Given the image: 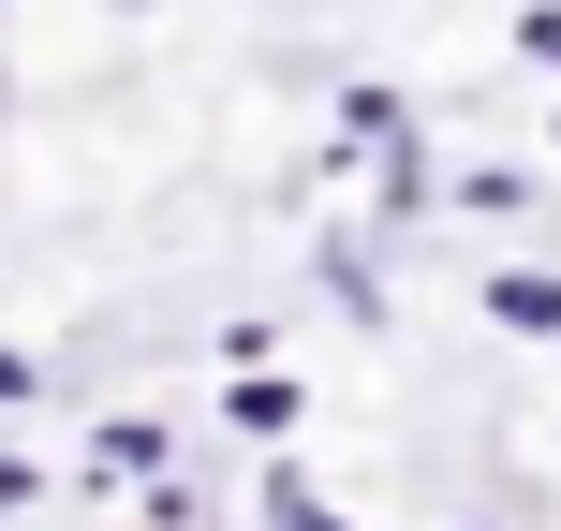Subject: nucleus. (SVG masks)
Segmentation results:
<instances>
[{"label":"nucleus","mask_w":561,"mask_h":531,"mask_svg":"<svg viewBox=\"0 0 561 531\" xmlns=\"http://www.w3.org/2000/svg\"><path fill=\"white\" fill-rule=\"evenodd\" d=\"M104 15H118V30H148V15H163V0H104Z\"/></svg>","instance_id":"f8f14e48"},{"label":"nucleus","mask_w":561,"mask_h":531,"mask_svg":"<svg viewBox=\"0 0 561 531\" xmlns=\"http://www.w3.org/2000/svg\"><path fill=\"white\" fill-rule=\"evenodd\" d=\"M414 134H428V104H414V89L355 74V89H340V104H325V177H369V163H385V148H414Z\"/></svg>","instance_id":"f257e3e1"},{"label":"nucleus","mask_w":561,"mask_h":531,"mask_svg":"<svg viewBox=\"0 0 561 531\" xmlns=\"http://www.w3.org/2000/svg\"><path fill=\"white\" fill-rule=\"evenodd\" d=\"M252 531H369V517H355V503H340V487H325V473H310V458H296V443H280V458H266V473H252Z\"/></svg>","instance_id":"39448f33"},{"label":"nucleus","mask_w":561,"mask_h":531,"mask_svg":"<svg viewBox=\"0 0 561 531\" xmlns=\"http://www.w3.org/2000/svg\"><path fill=\"white\" fill-rule=\"evenodd\" d=\"M428 207H444V163H428V134H414V148H385V163H369V236H414Z\"/></svg>","instance_id":"6e6552de"},{"label":"nucleus","mask_w":561,"mask_h":531,"mask_svg":"<svg viewBox=\"0 0 561 531\" xmlns=\"http://www.w3.org/2000/svg\"><path fill=\"white\" fill-rule=\"evenodd\" d=\"M458 531H517V517H458Z\"/></svg>","instance_id":"4468645a"},{"label":"nucleus","mask_w":561,"mask_h":531,"mask_svg":"<svg viewBox=\"0 0 561 531\" xmlns=\"http://www.w3.org/2000/svg\"><path fill=\"white\" fill-rule=\"evenodd\" d=\"M207 414H222V443H252V458H280V443H296V428H310V384H296V369H222V384H207Z\"/></svg>","instance_id":"f03ea898"},{"label":"nucleus","mask_w":561,"mask_h":531,"mask_svg":"<svg viewBox=\"0 0 561 531\" xmlns=\"http://www.w3.org/2000/svg\"><path fill=\"white\" fill-rule=\"evenodd\" d=\"M473 310H488V339H561V266H533V252L473 266Z\"/></svg>","instance_id":"20e7f679"},{"label":"nucleus","mask_w":561,"mask_h":531,"mask_svg":"<svg viewBox=\"0 0 561 531\" xmlns=\"http://www.w3.org/2000/svg\"><path fill=\"white\" fill-rule=\"evenodd\" d=\"M0 15H15V0H0Z\"/></svg>","instance_id":"2eb2a0df"},{"label":"nucleus","mask_w":561,"mask_h":531,"mask_svg":"<svg viewBox=\"0 0 561 531\" xmlns=\"http://www.w3.org/2000/svg\"><path fill=\"white\" fill-rule=\"evenodd\" d=\"M533 148H547V177H561V104H547V134H533Z\"/></svg>","instance_id":"ddd939ff"},{"label":"nucleus","mask_w":561,"mask_h":531,"mask_svg":"<svg viewBox=\"0 0 561 531\" xmlns=\"http://www.w3.org/2000/svg\"><path fill=\"white\" fill-rule=\"evenodd\" d=\"M517 59H533V74L561 89V0H517Z\"/></svg>","instance_id":"1a4fd4ad"},{"label":"nucleus","mask_w":561,"mask_h":531,"mask_svg":"<svg viewBox=\"0 0 561 531\" xmlns=\"http://www.w3.org/2000/svg\"><path fill=\"white\" fill-rule=\"evenodd\" d=\"M444 207H458V222H533L547 163H503V148H488V163H444Z\"/></svg>","instance_id":"0eeeda50"},{"label":"nucleus","mask_w":561,"mask_h":531,"mask_svg":"<svg viewBox=\"0 0 561 531\" xmlns=\"http://www.w3.org/2000/svg\"><path fill=\"white\" fill-rule=\"evenodd\" d=\"M0 414H45V355L30 339H0Z\"/></svg>","instance_id":"9d476101"},{"label":"nucleus","mask_w":561,"mask_h":531,"mask_svg":"<svg viewBox=\"0 0 561 531\" xmlns=\"http://www.w3.org/2000/svg\"><path fill=\"white\" fill-rule=\"evenodd\" d=\"M310 280H325L340 325H369V339L399 325V296H385V236H325V252H310Z\"/></svg>","instance_id":"423d86ee"},{"label":"nucleus","mask_w":561,"mask_h":531,"mask_svg":"<svg viewBox=\"0 0 561 531\" xmlns=\"http://www.w3.org/2000/svg\"><path fill=\"white\" fill-rule=\"evenodd\" d=\"M163 473H193L178 414H89V487H163Z\"/></svg>","instance_id":"7ed1b4c3"},{"label":"nucleus","mask_w":561,"mask_h":531,"mask_svg":"<svg viewBox=\"0 0 561 531\" xmlns=\"http://www.w3.org/2000/svg\"><path fill=\"white\" fill-rule=\"evenodd\" d=\"M0 517H45V458H15V443H0Z\"/></svg>","instance_id":"9b49d317"}]
</instances>
